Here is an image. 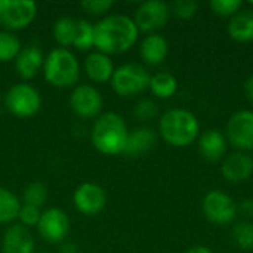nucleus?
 Instances as JSON below:
<instances>
[{"label": "nucleus", "instance_id": "24", "mask_svg": "<svg viewBox=\"0 0 253 253\" xmlns=\"http://www.w3.org/2000/svg\"><path fill=\"white\" fill-rule=\"evenodd\" d=\"M76 28H77V19H73L70 16H62L56 19L53 25L55 40L67 49V46H71L74 43Z\"/></svg>", "mask_w": 253, "mask_h": 253}, {"label": "nucleus", "instance_id": "12", "mask_svg": "<svg viewBox=\"0 0 253 253\" xmlns=\"http://www.w3.org/2000/svg\"><path fill=\"white\" fill-rule=\"evenodd\" d=\"M73 199L76 209L86 216L98 215L107 206V193L101 185L95 182H84L79 185Z\"/></svg>", "mask_w": 253, "mask_h": 253}, {"label": "nucleus", "instance_id": "16", "mask_svg": "<svg viewBox=\"0 0 253 253\" xmlns=\"http://www.w3.org/2000/svg\"><path fill=\"white\" fill-rule=\"evenodd\" d=\"M157 144V135L150 127H138L129 132L127 142L125 147V154L129 157H141L148 154Z\"/></svg>", "mask_w": 253, "mask_h": 253}, {"label": "nucleus", "instance_id": "2", "mask_svg": "<svg viewBox=\"0 0 253 253\" xmlns=\"http://www.w3.org/2000/svg\"><path fill=\"white\" fill-rule=\"evenodd\" d=\"M129 130L123 117L117 113H105L96 119L92 126L90 139L93 147L107 156H116L125 151Z\"/></svg>", "mask_w": 253, "mask_h": 253}, {"label": "nucleus", "instance_id": "19", "mask_svg": "<svg viewBox=\"0 0 253 253\" xmlns=\"http://www.w3.org/2000/svg\"><path fill=\"white\" fill-rule=\"evenodd\" d=\"M43 62L44 58L42 50L39 47L28 46L21 49L19 55L15 59V68L24 80H30L39 73V70L43 67Z\"/></svg>", "mask_w": 253, "mask_h": 253}, {"label": "nucleus", "instance_id": "37", "mask_svg": "<svg viewBox=\"0 0 253 253\" xmlns=\"http://www.w3.org/2000/svg\"><path fill=\"white\" fill-rule=\"evenodd\" d=\"M61 253H77V246L73 243H65L61 248Z\"/></svg>", "mask_w": 253, "mask_h": 253}, {"label": "nucleus", "instance_id": "7", "mask_svg": "<svg viewBox=\"0 0 253 253\" xmlns=\"http://www.w3.org/2000/svg\"><path fill=\"white\" fill-rule=\"evenodd\" d=\"M37 13V4L30 0H0V25L6 31L28 27Z\"/></svg>", "mask_w": 253, "mask_h": 253}, {"label": "nucleus", "instance_id": "13", "mask_svg": "<svg viewBox=\"0 0 253 253\" xmlns=\"http://www.w3.org/2000/svg\"><path fill=\"white\" fill-rule=\"evenodd\" d=\"M70 105L77 116L83 119H92L96 117L102 108V96L93 86L79 84L71 92Z\"/></svg>", "mask_w": 253, "mask_h": 253}, {"label": "nucleus", "instance_id": "8", "mask_svg": "<svg viewBox=\"0 0 253 253\" xmlns=\"http://www.w3.org/2000/svg\"><path fill=\"white\" fill-rule=\"evenodd\" d=\"M202 209L205 216L216 225L231 224L239 213L237 205L233 200V197H230L227 193L221 190L209 191L203 199Z\"/></svg>", "mask_w": 253, "mask_h": 253}, {"label": "nucleus", "instance_id": "10", "mask_svg": "<svg viewBox=\"0 0 253 253\" xmlns=\"http://www.w3.org/2000/svg\"><path fill=\"white\" fill-rule=\"evenodd\" d=\"M39 234L43 240L49 243H61L70 233L68 215L58 208H50L42 212L40 221L37 224Z\"/></svg>", "mask_w": 253, "mask_h": 253}, {"label": "nucleus", "instance_id": "28", "mask_svg": "<svg viewBox=\"0 0 253 253\" xmlns=\"http://www.w3.org/2000/svg\"><path fill=\"white\" fill-rule=\"evenodd\" d=\"M22 199L24 205H30L40 209L47 200V187L43 182H31L25 187Z\"/></svg>", "mask_w": 253, "mask_h": 253}, {"label": "nucleus", "instance_id": "14", "mask_svg": "<svg viewBox=\"0 0 253 253\" xmlns=\"http://www.w3.org/2000/svg\"><path fill=\"white\" fill-rule=\"evenodd\" d=\"M224 178L230 182H243L253 173V159L245 151H236L230 154L221 168Z\"/></svg>", "mask_w": 253, "mask_h": 253}, {"label": "nucleus", "instance_id": "6", "mask_svg": "<svg viewBox=\"0 0 253 253\" xmlns=\"http://www.w3.org/2000/svg\"><path fill=\"white\" fill-rule=\"evenodd\" d=\"M4 104L13 116L27 119L39 113L42 107V96L34 86L28 83H18L6 92Z\"/></svg>", "mask_w": 253, "mask_h": 253}, {"label": "nucleus", "instance_id": "9", "mask_svg": "<svg viewBox=\"0 0 253 253\" xmlns=\"http://www.w3.org/2000/svg\"><path fill=\"white\" fill-rule=\"evenodd\" d=\"M227 141L240 151L253 150V111L240 110L227 123Z\"/></svg>", "mask_w": 253, "mask_h": 253}, {"label": "nucleus", "instance_id": "39", "mask_svg": "<svg viewBox=\"0 0 253 253\" xmlns=\"http://www.w3.org/2000/svg\"><path fill=\"white\" fill-rule=\"evenodd\" d=\"M40 253H50V252H40Z\"/></svg>", "mask_w": 253, "mask_h": 253}, {"label": "nucleus", "instance_id": "22", "mask_svg": "<svg viewBox=\"0 0 253 253\" xmlns=\"http://www.w3.org/2000/svg\"><path fill=\"white\" fill-rule=\"evenodd\" d=\"M148 87L157 98L166 99V98H170L172 95H175V92L178 89V80L173 74L162 71V73L151 76Z\"/></svg>", "mask_w": 253, "mask_h": 253}, {"label": "nucleus", "instance_id": "27", "mask_svg": "<svg viewBox=\"0 0 253 253\" xmlns=\"http://www.w3.org/2000/svg\"><path fill=\"white\" fill-rule=\"evenodd\" d=\"M231 239L239 249L251 251L253 248V224L251 221H240L233 227Z\"/></svg>", "mask_w": 253, "mask_h": 253}, {"label": "nucleus", "instance_id": "3", "mask_svg": "<svg viewBox=\"0 0 253 253\" xmlns=\"http://www.w3.org/2000/svg\"><path fill=\"white\" fill-rule=\"evenodd\" d=\"M160 135L172 147H188L199 136L197 117L184 108H172L160 119Z\"/></svg>", "mask_w": 253, "mask_h": 253}, {"label": "nucleus", "instance_id": "25", "mask_svg": "<svg viewBox=\"0 0 253 253\" xmlns=\"http://www.w3.org/2000/svg\"><path fill=\"white\" fill-rule=\"evenodd\" d=\"M73 46L79 50H87L95 46V25L92 22H89L87 19H77Z\"/></svg>", "mask_w": 253, "mask_h": 253}, {"label": "nucleus", "instance_id": "1", "mask_svg": "<svg viewBox=\"0 0 253 253\" xmlns=\"http://www.w3.org/2000/svg\"><path fill=\"white\" fill-rule=\"evenodd\" d=\"M139 30L126 15H110L95 25V47L105 55L123 53L138 40Z\"/></svg>", "mask_w": 253, "mask_h": 253}, {"label": "nucleus", "instance_id": "5", "mask_svg": "<svg viewBox=\"0 0 253 253\" xmlns=\"http://www.w3.org/2000/svg\"><path fill=\"white\" fill-rule=\"evenodd\" d=\"M150 73L145 67L130 62L114 70L111 86L120 96H133L144 92L150 86Z\"/></svg>", "mask_w": 253, "mask_h": 253}, {"label": "nucleus", "instance_id": "15", "mask_svg": "<svg viewBox=\"0 0 253 253\" xmlns=\"http://www.w3.org/2000/svg\"><path fill=\"white\" fill-rule=\"evenodd\" d=\"M34 239L28 228L21 224L10 225L3 234L1 252L3 253H34Z\"/></svg>", "mask_w": 253, "mask_h": 253}, {"label": "nucleus", "instance_id": "32", "mask_svg": "<svg viewBox=\"0 0 253 253\" xmlns=\"http://www.w3.org/2000/svg\"><path fill=\"white\" fill-rule=\"evenodd\" d=\"M40 216H42V212H40L39 208H34V206H30V205H22L21 211H19V215H18V219L21 221V225L28 228V227L37 225L39 221H40Z\"/></svg>", "mask_w": 253, "mask_h": 253}, {"label": "nucleus", "instance_id": "18", "mask_svg": "<svg viewBox=\"0 0 253 253\" xmlns=\"http://www.w3.org/2000/svg\"><path fill=\"white\" fill-rule=\"evenodd\" d=\"M199 151L206 160L218 162L227 151V138L218 129H209L199 139Z\"/></svg>", "mask_w": 253, "mask_h": 253}, {"label": "nucleus", "instance_id": "23", "mask_svg": "<svg viewBox=\"0 0 253 253\" xmlns=\"http://www.w3.org/2000/svg\"><path fill=\"white\" fill-rule=\"evenodd\" d=\"M21 200L7 188L0 187V224H10L18 219Z\"/></svg>", "mask_w": 253, "mask_h": 253}, {"label": "nucleus", "instance_id": "11", "mask_svg": "<svg viewBox=\"0 0 253 253\" xmlns=\"http://www.w3.org/2000/svg\"><path fill=\"white\" fill-rule=\"evenodd\" d=\"M169 15H170V7L168 3L162 0H148L138 6L133 21L138 30L151 33L165 27V24L169 19Z\"/></svg>", "mask_w": 253, "mask_h": 253}, {"label": "nucleus", "instance_id": "34", "mask_svg": "<svg viewBox=\"0 0 253 253\" xmlns=\"http://www.w3.org/2000/svg\"><path fill=\"white\" fill-rule=\"evenodd\" d=\"M237 211L243 215V216H246V218H249V219H252L253 218V199H245L239 206H237Z\"/></svg>", "mask_w": 253, "mask_h": 253}, {"label": "nucleus", "instance_id": "36", "mask_svg": "<svg viewBox=\"0 0 253 253\" xmlns=\"http://www.w3.org/2000/svg\"><path fill=\"white\" fill-rule=\"evenodd\" d=\"M185 253H213L209 248H206V246H193V248H190L188 251Z\"/></svg>", "mask_w": 253, "mask_h": 253}, {"label": "nucleus", "instance_id": "33", "mask_svg": "<svg viewBox=\"0 0 253 253\" xmlns=\"http://www.w3.org/2000/svg\"><path fill=\"white\" fill-rule=\"evenodd\" d=\"M113 6L111 0H87L82 3V7L92 15H102L108 12Z\"/></svg>", "mask_w": 253, "mask_h": 253}, {"label": "nucleus", "instance_id": "21", "mask_svg": "<svg viewBox=\"0 0 253 253\" xmlns=\"http://www.w3.org/2000/svg\"><path fill=\"white\" fill-rule=\"evenodd\" d=\"M227 30L230 37L236 42H253V9H243L231 16Z\"/></svg>", "mask_w": 253, "mask_h": 253}, {"label": "nucleus", "instance_id": "17", "mask_svg": "<svg viewBox=\"0 0 253 253\" xmlns=\"http://www.w3.org/2000/svg\"><path fill=\"white\" fill-rule=\"evenodd\" d=\"M84 71L92 82L105 83L111 80L114 74V65L108 55L101 52H93L84 61Z\"/></svg>", "mask_w": 253, "mask_h": 253}, {"label": "nucleus", "instance_id": "20", "mask_svg": "<svg viewBox=\"0 0 253 253\" xmlns=\"http://www.w3.org/2000/svg\"><path fill=\"white\" fill-rule=\"evenodd\" d=\"M169 52V44L166 39L160 34H148L141 43V56L150 65L162 64Z\"/></svg>", "mask_w": 253, "mask_h": 253}, {"label": "nucleus", "instance_id": "40", "mask_svg": "<svg viewBox=\"0 0 253 253\" xmlns=\"http://www.w3.org/2000/svg\"><path fill=\"white\" fill-rule=\"evenodd\" d=\"M252 151H253V150H252ZM252 159H253V154H252Z\"/></svg>", "mask_w": 253, "mask_h": 253}, {"label": "nucleus", "instance_id": "31", "mask_svg": "<svg viewBox=\"0 0 253 253\" xmlns=\"http://www.w3.org/2000/svg\"><path fill=\"white\" fill-rule=\"evenodd\" d=\"M159 110H157V104L150 101V99H142L139 101L135 108H133V114L138 120L141 122H148L153 120L157 116Z\"/></svg>", "mask_w": 253, "mask_h": 253}, {"label": "nucleus", "instance_id": "29", "mask_svg": "<svg viewBox=\"0 0 253 253\" xmlns=\"http://www.w3.org/2000/svg\"><path fill=\"white\" fill-rule=\"evenodd\" d=\"M243 3L242 0H212L211 7L212 10L219 16H234L237 12H240Z\"/></svg>", "mask_w": 253, "mask_h": 253}, {"label": "nucleus", "instance_id": "35", "mask_svg": "<svg viewBox=\"0 0 253 253\" xmlns=\"http://www.w3.org/2000/svg\"><path fill=\"white\" fill-rule=\"evenodd\" d=\"M245 93L248 99L253 104V74L251 77H248V80L245 82Z\"/></svg>", "mask_w": 253, "mask_h": 253}, {"label": "nucleus", "instance_id": "26", "mask_svg": "<svg viewBox=\"0 0 253 253\" xmlns=\"http://www.w3.org/2000/svg\"><path fill=\"white\" fill-rule=\"evenodd\" d=\"M21 52V42L19 39L12 34L10 31H0V61L9 62L16 59Z\"/></svg>", "mask_w": 253, "mask_h": 253}, {"label": "nucleus", "instance_id": "30", "mask_svg": "<svg viewBox=\"0 0 253 253\" xmlns=\"http://www.w3.org/2000/svg\"><path fill=\"white\" fill-rule=\"evenodd\" d=\"M172 12L181 18V19H191L197 10H199V3L194 0H176L170 6Z\"/></svg>", "mask_w": 253, "mask_h": 253}, {"label": "nucleus", "instance_id": "4", "mask_svg": "<svg viewBox=\"0 0 253 253\" xmlns=\"http://www.w3.org/2000/svg\"><path fill=\"white\" fill-rule=\"evenodd\" d=\"M43 74L47 83L55 87H71L80 77V65L71 50L58 47L44 58Z\"/></svg>", "mask_w": 253, "mask_h": 253}, {"label": "nucleus", "instance_id": "38", "mask_svg": "<svg viewBox=\"0 0 253 253\" xmlns=\"http://www.w3.org/2000/svg\"><path fill=\"white\" fill-rule=\"evenodd\" d=\"M251 4H252V6H253V0H252V1H251Z\"/></svg>", "mask_w": 253, "mask_h": 253}]
</instances>
